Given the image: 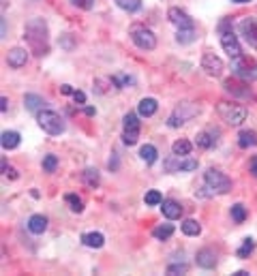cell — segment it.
<instances>
[{
    "label": "cell",
    "instance_id": "obj_32",
    "mask_svg": "<svg viewBox=\"0 0 257 276\" xmlns=\"http://www.w3.org/2000/svg\"><path fill=\"white\" fill-rule=\"evenodd\" d=\"M65 201L69 203V208L71 210H73V212H81V210H84V201H81L77 195H73V193H69V195H65Z\"/></svg>",
    "mask_w": 257,
    "mask_h": 276
},
{
    "label": "cell",
    "instance_id": "obj_44",
    "mask_svg": "<svg viewBox=\"0 0 257 276\" xmlns=\"http://www.w3.org/2000/svg\"><path fill=\"white\" fill-rule=\"evenodd\" d=\"M7 103H9V101H7V97H3V99H0V111H3V114L7 111Z\"/></svg>",
    "mask_w": 257,
    "mask_h": 276
},
{
    "label": "cell",
    "instance_id": "obj_8",
    "mask_svg": "<svg viewBox=\"0 0 257 276\" xmlns=\"http://www.w3.org/2000/svg\"><path fill=\"white\" fill-rule=\"evenodd\" d=\"M197 159H191V157H178V155H174L165 161V169L172 171V173H176V171H195L197 169Z\"/></svg>",
    "mask_w": 257,
    "mask_h": 276
},
{
    "label": "cell",
    "instance_id": "obj_3",
    "mask_svg": "<svg viewBox=\"0 0 257 276\" xmlns=\"http://www.w3.org/2000/svg\"><path fill=\"white\" fill-rule=\"evenodd\" d=\"M37 120H39V127L45 133H49V135H60V133H65V120L60 118L56 111H51V109L39 111Z\"/></svg>",
    "mask_w": 257,
    "mask_h": 276
},
{
    "label": "cell",
    "instance_id": "obj_20",
    "mask_svg": "<svg viewBox=\"0 0 257 276\" xmlns=\"http://www.w3.org/2000/svg\"><path fill=\"white\" fill-rule=\"evenodd\" d=\"M19 141H22V137H19L17 131H5V133H3V148H5V150L17 148Z\"/></svg>",
    "mask_w": 257,
    "mask_h": 276
},
{
    "label": "cell",
    "instance_id": "obj_25",
    "mask_svg": "<svg viewBox=\"0 0 257 276\" xmlns=\"http://www.w3.org/2000/svg\"><path fill=\"white\" fill-rule=\"evenodd\" d=\"M195 28H178V35H176V41L182 45H187V43H193L195 41Z\"/></svg>",
    "mask_w": 257,
    "mask_h": 276
},
{
    "label": "cell",
    "instance_id": "obj_5",
    "mask_svg": "<svg viewBox=\"0 0 257 276\" xmlns=\"http://www.w3.org/2000/svg\"><path fill=\"white\" fill-rule=\"evenodd\" d=\"M219 114L232 127H240L242 122L246 120V109L240 107V105H236V103H221L219 105Z\"/></svg>",
    "mask_w": 257,
    "mask_h": 276
},
{
    "label": "cell",
    "instance_id": "obj_29",
    "mask_svg": "<svg viewBox=\"0 0 257 276\" xmlns=\"http://www.w3.org/2000/svg\"><path fill=\"white\" fill-rule=\"evenodd\" d=\"M242 84H238V81H232V79H227L225 81V88H227L230 92H234V95H238V97H249L251 92H249V86H244V88H240Z\"/></svg>",
    "mask_w": 257,
    "mask_h": 276
},
{
    "label": "cell",
    "instance_id": "obj_43",
    "mask_svg": "<svg viewBox=\"0 0 257 276\" xmlns=\"http://www.w3.org/2000/svg\"><path fill=\"white\" fill-rule=\"evenodd\" d=\"M60 92H63V95H73L75 90L71 88V86H67V84H65V86H60Z\"/></svg>",
    "mask_w": 257,
    "mask_h": 276
},
{
    "label": "cell",
    "instance_id": "obj_46",
    "mask_svg": "<svg viewBox=\"0 0 257 276\" xmlns=\"http://www.w3.org/2000/svg\"><path fill=\"white\" fill-rule=\"evenodd\" d=\"M86 116H95V109H92V107H86Z\"/></svg>",
    "mask_w": 257,
    "mask_h": 276
},
{
    "label": "cell",
    "instance_id": "obj_22",
    "mask_svg": "<svg viewBox=\"0 0 257 276\" xmlns=\"http://www.w3.org/2000/svg\"><path fill=\"white\" fill-rule=\"evenodd\" d=\"M191 141L189 139H176L174 141V146H172V152L174 155H178V157H189L191 155Z\"/></svg>",
    "mask_w": 257,
    "mask_h": 276
},
{
    "label": "cell",
    "instance_id": "obj_48",
    "mask_svg": "<svg viewBox=\"0 0 257 276\" xmlns=\"http://www.w3.org/2000/svg\"><path fill=\"white\" fill-rule=\"evenodd\" d=\"M246 274H249V272H244V270H238V272H236L234 276H246Z\"/></svg>",
    "mask_w": 257,
    "mask_h": 276
},
{
    "label": "cell",
    "instance_id": "obj_49",
    "mask_svg": "<svg viewBox=\"0 0 257 276\" xmlns=\"http://www.w3.org/2000/svg\"><path fill=\"white\" fill-rule=\"evenodd\" d=\"M234 3H249V0H234Z\"/></svg>",
    "mask_w": 257,
    "mask_h": 276
},
{
    "label": "cell",
    "instance_id": "obj_45",
    "mask_svg": "<svg viewBox=\"0 0 257 276\" xmlns=\"http://www.w3.org/2000/svg\"><path fill=\"white\" fill-rule=\"evenodd\" d=\"M5 173H7V176H9V178H11V180H15V178H17V173H15V169H7Z\"/></svg>",
    "mask_w": 257,
    "mask_h": 276
},
{
    "label": "cell",
    "instance_id": "obj_4",
    "mask_svg": "<svg viewBox=\"0 0 257 276\" xmlns=\"http://www.w3.org/2000/svg\"><path fill=\"white\" fill-rule=\"evenodd\" d=\"M227 24H230V22H223V24L219 26V30H221V45H223L225 52H227V56L236 60V58L242 56V49H240L238 39H236V35H234V30L227 28Z\"/></svg>",
    "mask_w": 257,
    "mask_h": 276
},
{
    "label": "cell",
    "instance_id": "obj_41",
    "mask_svg": "<svg viewBox=\"0 0 257 276\" xmlns=\"http://www.w3.org/2000/svg\"><path fill=\"white\" fill-rule=\"evenodd\" d=\"M73 5H77V7H81V9H92L95 0H73Z\"/></svg>",
    "mask_w": 257,
    "mask_h": 276
},
{
    "label": "cell",
    "instance_id": "obj_12",
    "mask_svg": "<svg viewBox=\"0 0 257 276\" xmlns=\"http://www.w3.org/2000/svg\"><path fill=\"white\" fill-rule=\"evenodd\" d=\"M26 63H28V52L22 49V47H13L7 56V65L11 69H22Z\"/></svg>",
    "mask_w": 257,
    "mask_h": 276
},
{
    "label": "cell",
    "instance_id": "obj_17",
    "mask_svg": "<svg viewBox=\"0 0 257 276\" xmlns=\"http://www.w3.org/2000/svg\"><path fill=\"white\" fill-rule=\"evenodd\" d=\"M81 242H84V247L101 249L103 244H105V238H103V233H99V231H90V233H84V236H81Z\"/></svg>",
    "mask_w": 257,
    "mask_h": 276
},
{
    "label": "cell",
    "instance_id": "obj_33",
    "mask_svg": "<svg viewBox=\"0 0 257 276\" xmlns=\"http://www.w3.org/2000/svg\"><path fill=\"white\" fill-rule=\"evenodd\" d=\"M122 127H125V131H139V120H137V114H133V111H129V114L125 116V122H122Z\"/></svg>",
    "mask_w": 257,
    "mask_h": 276
},
{
    "label": "cell",
    "instance_id": "obj_14",
    "mask_svg": "<svg viewBox=\"0 0 257 276\" xmlns=\"http://www.w3.org/2000/svg\"><path fill=\"white\" fill-rule=\"evenodd\" d=\"M161 210H163V217H167L169 221H176L180 219V214H182V206L178 201H174V199H165L161 203Z\"/></svg>",
    "mask_w": 257,
    "mask_h": 276
},
{
    "label": "cell",
    "instance_id": "obj_28",
    "mask_svg": "<svg viewBox=\"0 0 257 276\" xmlns=\"http://www.w3.org/2000/svg\"><path fill=\"white\" fill-rule=\"evenodd\" d=\"M116 5L127 13H135L141 9V0H116Z\"/></svg>",
    "mask_w": 257,
    "mask_h": 276
},
{
    "label": "cell",
    "instance_id": "obj_24",
    "mask_svg": "<svg viewBox=\"0 0 257 276\" xmlns=\"http://www.w3.org/2000/svg\"><path fill=\"white\" fill-rule=\"evenodd\" d=\"M182 233H187V236H199L202 233V225L195 221V219H187L182 223Z\"/></svg>",
    "mask_w": 257,
    "mask_h": 276
},
{
    "label": "cell",
    "instance_id": "obj_11",
    "mask_svg": "<svg viewBox=\"0 0 257 276\" xmlns=\"http://www.w3.org/2000/svg\"><path fill=\"white\" fill-rule=\"evenodd\" d=\"M240 33L251 45L257 47V17H244L240 22Z\"/></svg>",
    "mask_w": 257,
    "mask_h": 276
},
{
    "label": "cell",
    "instance_id": "obj_18",
    "mask_svg": "<svg viewBox=\"0 0 257 276\" xmlns=\"http://www.w3.org/2000/svg\"><path fill=\"white\" fill-rule=\"evenodd\" d=\"M28 229L33 233H43L47 229V219L43 214H33V217L28 219Z\"/></svg>",
    "mask_w": 257,
    "mask_h": 276
},
{
    "label": "cell",
    "instance_id": "obj_34",
    "mask_svg": "<svg viewBox=\"0 0 257 276\" xmlns=\"http://www.w3.org/2000/svg\"><path fill=\"white\" fill-rule=\"evenodd\" d=\"M232 219L236 223H244L246 221V210H244L242 203H234V206H232Z\"/></svg>",
    "mask_w": 257,
    "mask_h": 276
},
{
    "label": "cell",
    "instance_id": "obj_1",
    "mask_svg": "<svg viewBox=\"0 0 257 276\" xmlns=\"http://www.w3.org/2000/svg\"><path fill=\"white\" fill-rule=\"evenodd\" d=\"M24 39L39 56L47 54V24L43 19H30L24 30Z\"/></svg>",
    "mask_w": 257,
    "mask_h": 276
},
{
    "label": "cell",
    "instance_id": "obj_40",
    "mask_svg": "<svg viewBox=\"0 0 257 276\" xmlns=\"http://www.w3.org/2000/svg\"><path fill=\"white\" fill-rule=\"evenodd\" d=\"M73 99H75L77 105H84V103H86V95H84L81 90H75V92H73Z\"/></svg>",
    "mask_w": 257,
    "mask_h": 276
},
{
    "label": "cell",
    "instance_id": "obj_23",
    "mask_svg": "<svg viewBox=\"0 0 257 276\" xmlns=\"http://www.w3.org/2000/svg\"><path fill=\"white\" fill-rule=\"evenodd\" d=\"M81 178H84L86 187H90V189H97V187H99V182H101V178H99V171H97L95 167H88V169H84V173H81Z\"/></svg>",
    "mask_w": 257,
    "mask_h": 276
},
{
    "label": "cell",
    "instance_id": "obj_13",
    "mask_svg": "<svg viewBox=\"0 0 257 276\" xmlns=\"http://www.w3.org/2000/svg\"><path fill=\"white\" fill-rule=\"evenodd\" d=\"M195 261H197L199 268L212 270L214 265H217V253H214L212 249H202V251H197V257H195Z\"/></svg>",
    "mask_w": 257,
    "mask_h": 276
},
{
    "label": "cell",
    "instance_id": "obj_27",
    "mask_svg": "<svg viewBox=\"0 0 257 276\" xmlns=\"http://www.w3.org/2000/svg\"><path fill=\"white\" fill-rule=\"evenodd\" d=\"M139 157H141V161H146L148 165H152V163L157 161V148H154L152 144L141 146V150H139Z\"/></svg>",
    "mask_w": 257,
    "mask_h": 276
},
{
    "label": "cell",
    "instance_id": "obj_37",
    "mask_svg": "<svg viewBox=\"0 0 257 276\" xmlns=\"http://www.w3.org/2000/svg\"><path fill=\"white\" fill-rule=\"evenodd\" d=\"M139 139V131H125L122 133V141H125L127 146H135Z\"/></svg>",
    "mask_w": 257,
    "mask_h": 276
},
{
    "label": "cell",
    "instance_id": "obj_15",
    "mask_svg": "<svg viewBox=\"0 0 257 276\" xmlns=\"http://www.w3.org/2000/svg\"><path fill=\"white\" fill-rule=\"evenodd\" d=\"M24 103H26V109L33 111V114H39V111L45 109V99L39 97V95H26L24 97Z\"/></svg>",
    "mask_w": 257,
    "mask_h": 276
},
{
    "label": "cell",
    "instance_id": "obj_39",
    "mask_svg": "<svg viewBox=\"0 0 257 276\" xmlns=\"http://www.w3.org/2000/svg\"><path fill=\"white\" fill-rule=\"evenodd\" d=\"M187 272V263H172L167 268V274H184Z\"/></svg>",
    "mask_w": 257,
    "mask_h": 276
},
{
    "label": "cell",
    "instance_id": "obj_2",
    "mask_svg": "<svg viewBox=\"0 0 257 276\" xmlns=\"http://www.w3.org/2000/svg\"><path fill=\"white\" fill-rule=\"evenodd\" d=\"M204 182H206V189H210V193H217V195H225V193L232 191V180L214 167H210L204 173Z\"/></svg>",
    "mask_w": 257,
    "mask_h": 276
},
{
    "label": "cell",
    "instance_id": "obj_47",
    "mask_svg": "<svg viewBox=\"0 0 257 276\" xmlns=\"http://www.w3.org/2000/svg\"><path fill=\"white\" fill-rule=\"evenodd\" d=\"M7 37V22H5V19H3V39Z\"/></svg>",
    "mask_w": 257,
    "mask_h": 276
},
{
    "label": "cell",
    "instance_id": "obj_36",
    "mask_svg": "<svg viewBox=\"0 0 257 276\" xmlns=\"http://www.w3.org/2000/svg\"><path fill=\"white\" fill-rule=\"evenodd\" d=\"M56 167H58V159H56V155H47V157L43 159V171L51 173V171H56Z\"/></svg>",
    "mask_w": 257,
    "mask_h": 276
},
{
    "label": "cell",
    "instance_id": "obj_30",
    "mask_svg": "<svg viewBox=\"0 0 257 276\" xmlns=\"http://www.w3.org/2000/svg\"><path fill=\"white\" fill-rule=\"evenodd\" d=\"M253 249H255L253 238H244V240H242V247H240L238 251H236V255H238L240 259H246V257H249V255L253 253Z\"/></svg>",
    "mask_w": 257,
    "mask_h": 276
},
{
    "label": "cell",
    "instance_id": "obj_21",
    "mask_svg": "<svg viewBox=\"0 0 257 276\" xmlns=\"http://www.w3.org/2000/svg\"><path fill=\"white\" fill-rule=\"evenodd\" d=\"M238 146L244 148V150L257 146V133L255 131H242L238 135Z\"/></svg>",
    "mask_w": 257,
    "mask_h": 276
},
{
    "label": "cell",
    "instance_id": "obj_26",
    "mask_svg": "<svg viewBox=\"0 0 257 276\" xmlns=\"http://www.w3.org/2000/svg\"><path fill=\"white\" fill-rule=\"evenodd\" d=\"M174 233V225L165 223V225H159V227H154L152 229V236L157 238V240H167L169 236Z\"/></svg>",
    "mask_w": 257,
    "mask_h": 276
},
{
    "label": "cell",
    "instance_id": "obj_7",
    "mask_svg": "<svg viewBox=\"0 0 257 276\" xmlns=\"http://www.w3.org/2000/svg\"><path fill=\"white\" fill-rule=\"evenodd\" d=\"M234 73L244 81H255L257 79V65L251 58L240 56V58H236V63H234Z\"/></svg>",
    "mask_w": 257,
    "mask_h": 276
},
{
    "label": "cell",
    "instance_id": "obj_38",
    "mask_svg": "<svg viewBox=\"0 0 257 276\" xmlns=\"http://www.w3.org/2000/svg\"><path fill=\"white\" fill-rule=\"evenodd\" d=\"M111 81L118 86V88H125L129 84H133V77H127V75H116V77H111Z\"/></svg>",
    "mask_w": 257,
    "mask_h": 276
},
{
    "label": "cell",
    "instance_id": "obj_31",
    "mask_svg": "<svg viewBox=\"0 0 257 276\" xmlns=\"http://www.w3.org/2000/svg\"><path fill=\"white\" fill-rule=\"evenodd\" d=\"M214 141H217V139H214V137H210L208 135V133H199V135L197 137H195V146H197V148H212L214 146Z\"/></svg>",
    "mask_w": 257,
    "mask_h": 276
},
{
    "label": "cell",
    "instance_id": "obj_16",
    "mask_svg": "<svg viewBox=\"0 0 257 276\" xmlns=\"http://www.w3.org/2000/svg\"><path fill=\"white\" fill-rule=\"evenodd\" d=\"M195 111H197V107H191L189 111H180V107L176 109V114H174L169 120H167V125L172 127V129H176V127H180V125H184V122H187L193 114H195Z\"/></svg>",
    "mask_w": 257,
    "mask_h": 276
},
{
    "label": "cell",
    "instance_id": "obj_9",
    "mask_svg": "<svg viewBox=\"0 0 257 276\" xmlns=\"http://www.w3.org/2000/svg\"><path fill=\"white\" fill-rule=\"evenodd\" d=\"M202 69L208 73L210 77H219L223 73V60L219 56H214V54H204L202 56Z\"/></svg>",
    "mask_w": 257,
    "mask_h": 276
},
{
    "label": "cell",
    "instance_id": "obj_42",
    "mask_svg": "<svg viewBox=\"0 0 257 276\" xmlns=\"http://www.w3.org/2000/svg\"><path fill=\"white\" fill-rule=\"evenodd\" d=\"M249 171H251V173H253V176L257 178V155H255V157L251 159V165H249Z\"/></svg>",
    "mask_w": 257,
    "mask_h": 276
},
{
    "label": "cell",
    "instance_id": "obj_19",
    "mask_svg": "<svg viewBox=\"0 0 257 276\" xmlns=\"http://www.w3.org/2000/svg\"><path fill=\"white\" fill-rule=\"evenodd\" d=\"M157 107H159V103H157L154 99H141L139 105H137V111H139V116L148 118V116H154V114H157Z\"/></svg>",
    "mask_w": 257,
    "mask_h": 276
},
{
    "label": "cell",
    "instance_id": "obj_10",
    "mask_svg": "<svg viewBox=\"0 0 257 276\" xmlns=\"http://www.w3.org/2000/svg\"><path fill=\"white\" fill-rule=\"evenodd\" d=\"M167 17H169V22L174 26H178V28H195L193 17H189V13H184L178 7H172L167 11Z\"/></svg>",
    "mask_w": 257,
    "mask_h": 276
},
{
    "label": "cell",
    "instance_id": "obj_35",
    "mask_svg": "<svg viewBox=\"0 0 257 276\" xmlns=\"http://www.w3.org/2000/svg\"><path fill=\"white\" fill-rule=\"evenodd\" d=\"M144 199H146V206H161L163 203V197H161L159 191H148Z\"/></svg>",
    "mask_w": 257,
    "mask_h": 276
},
{
    "label": "cell",
    "instance_id": "obj_6",
    "mask_svg": "<svg viewBox=\"0 0 257 276\" xmlns=\"http://www.w3.org/2000/svg\"><path fill=\"white\" fill-rule=\"evenodd\" d=\"M131 39L139 49H146V52L157 47V37L152 35V30L144 28V26H133L131 28Z\"/></svg>",
    "mask_w": 257,
    "mask_h": 276
}]
</instances>
